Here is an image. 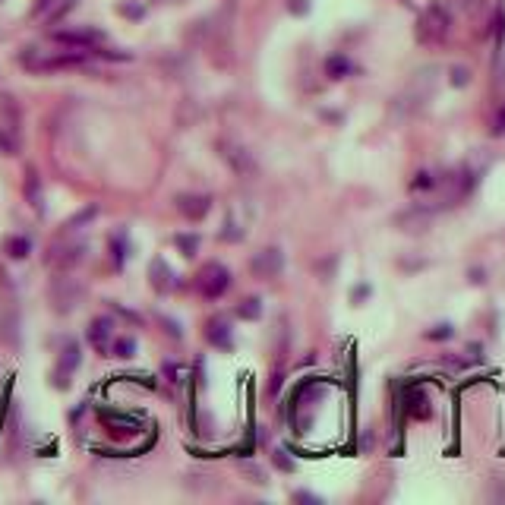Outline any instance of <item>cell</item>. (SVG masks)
Segmentation results:
<instances>
[{"label":"cell","instance_id":"obj_1","mask_svg":"<svg viewBox=\"0 0 505 505\" xmlns=\"http://www.w3.org/2000/svg\"><path fill=\"white\" fill-rule=\"evenodd\" d=\"M433 73H436V69H420V73H417V79L408 86V92L398 95V101H395L398 117H414V114L429 101V95H433V86H436Z\"/></svg>","mask_w":505,"mask_h":505},{"label":"cell","instance_id":"obj_2","mask_svg":"<svg viewBox=\"0 0 505 505\" xmlns=\"http://www.w3.org/2000/svg\"><path fill=\"white\" fill-rule=\"evenodd\" d=\"M448 25H452V19H448L445 6H442V4H429L426 13L420 16L417 35H420V41H442V38L448 35Z\"/></svg>","mask_w":505,"mask_h":505},{"label":"cell","instance_id":"obj_3","mask_svg":"<svg viewBox=\"0 0 505 505\" xmlns=\"http://www.w3.org/2000/svg\"><path fill=\"white\" fill-rule=\"evenodd\" d=\"M218 149H221V158H224V161L234 168V174H240V177H252V174H256V161H252V155L243 149V145L221 142Z\"/></svg>","mask_w":505,"mask_h":505},{"label":"cell","instance_id":"obj_4","mask_svg":"<svg viewBox=\"0 0 505 505\" xmlns=\"http://www.w3.org/2000/svg\"><path fill=\"white\" fill-rule=\"evenodd\" d=\"M250 269H252V275H259V278H278L281 275V269H284L281 250H278V246H269V250L256 252L252 262H250Z\"/></svg>","mask_w":505,"mask_h":505},{"label":"cell","instance_id":"obj_5","mask_svg":"<svg viewBox=\"0 0 505 505\" xmlns=\"http://www.w3.org/2000/svg\"><path fill=\"white\" fill-rule=\"evenodd\" d=\"M82 288L73 281V278L60 275L54 281V288H50V300H54V309H60V313H67V309L76 307V300H79Z\"/></svg>","mask_w":505,"mask_h":505},{"label":"cell","instance_id":"obj_6","mask_svg":"<svg viewBox=\"0 0 505 505\" xmlns=\"http://www.w3.org/2000/svg\"><path fill=\"white\" fill-rule=\"evenodd\" d=\"M227 284H231V275H227L224 265H208L206 271H202V290H206V297H221L227 290Z\"/></svg>","mask_w":505,"mask_h":505},{"label":"cell","instance_id":"obj_7","mask_svg":"<svg viewBox=\"0 0 505 505\" xmlns=\"http://www.w3.org/2000/svg\"><path fill=\"white\" fill-rule=\"evenodd\" d=\"M177 206H180V212L187 215V218L199 221V218H206V215H208L212 199H208V196H199V193H187V196H180V199H177Z\"/></svg>","mask_w":505,"mask_h":505},{"label":"cell","instance_id":"obj_8","mask_svg":"<svg viewBox=\"0 0 505 505\" xmlns=\"http://www.w3.org/2000/svg\"><path fill=\"white\" fill-rule=\"evenodd\" d=\"M54 41L69 44V48H76V50H86V48H92V44H98L101 35L98 32H88V29H82V32H57Z\"/></svg>","mask_w":505,"mask_h":505},{"label":"cell","instance_id":"obj_9","mask_svg":"<svg viewBox=\"0 0 505 505\" xmlns=\"http://www.w3.org/2000/svg\"><path fill=\"white\" fill-rule=\"evenodd\" d=\"M114 335V322L107 319V316H101V319H95L92 325H88V341H92L98 351H107V341H111Z\"/></svg>","mask_w":505,"mask_h":505},{"label":"cell","instance_id":"obj_10","mask_svg":"<svg viewBox=\"0 0 505 505\" xmlns=\"http://www.w3.org/2000/svg\"><path fill=\"white\" fill-rule=\"evenodd\" d=\"M76 363H79V347H76V344H67V351H63V357H60V366H57L60 385H67V379H63V376H69V372L76 370Z\"/></svg>","mask_w":505,"mask_h":505},{"label":"cell","instance_id":"obj_11","mask_svg":"<svg viewBox=\"0 0 505 505\" xmlns=\"http://www.w3.org/2000/svg\"><path fill=\"white\" fill-rule=\"evenodd\" d=\"M206 338L212 341V344H218V347H231V335H227V325H224L221 319H212V322H208Z\"/></svg>","mask_w":505,"mask_h":505},{"label":"cell","instance_id":"obj_12","mask_svg":"<svg viewBox=\"0 0 505 505\" xmlns=\"http://www.w3.org/2000/svg\"><path fill=\"white\" fill-rule=\"evenodd\" d=\"M4 250H6V256H13V259H25L29 256V250H32V243L25 237H6Z\"/></svg>","mask_w":505,"mask_h":505},{"label":"cell","instance_id":"obj_13","mask_svg":"<svg viewBox=\"0 0 505 505\" xmlns=\"http://www.w3.org/2000/svg\"><path fill=\"white\" fill-rule=\"evenodd\" d=\"M152 284H155L158 290H168L170 288V271H168V265L158 259V262H152Z\"/></svg>","mask_w":505,"mask_h":505},{"label":"cell","instance_id":"obj_14","mask_svg":"<svg viewBox=\"0 0 505 505\" xmlns=\"http://www.w3.org/2000/svg\"><path fill=\"white\" fill-rule=\"evenodd\" d=\"M82 256H86V246H82V243H79V246H69L63 256H57V265L67 271V269H73L76 262H82Z\"/></svg>","mask_w":505,"mask_h":505},{"label":"cell","instance_id":"obj_15","mask_svg":"<svg viewBox=\"0 0 505 505\" xmlns=\"http://www.w3.org/2000/svg\"><path fill=\"white\" fill-rule=\"evenodd\" d=\"M237 316L240 319H259V316H262V303H259L256 297H250V300H243L237 307Z\"/></svg>","mask_w":505,"mask_h":505},{"label":"cell","instance_id":"obj_16","mask_svg":"<svg viewBox=\"0 0 505 505\" xmlns=\"http://www.w3.org/2000/svg\"><path fill=\"white\" fill-rule=\"evenodd\" d=\"M240 471H243L246 477H252V483H269V480H265V471L259 464H252V461H243V464H240Z\"/></svg>","mask_w":505,"mask_h":505},{"label":"cell","instance_id":"obj_17","mask_svg":"<svg viewBox=\"0 0 505 505\" xmlns=\"http://www.w3.org/2000/svg\"><path fill=\"white\" fill-rule=\"evenodd\" d=\"M133 351H136V344H133L130 338H120L117 344H114V354H117V357H133Z\"/></svg>","mask_w":505,"mask_h":505},{"label":"cell","instance_id":"obj_18","mask_svg":"<svg viewBox=\"0 0 505 505\" xmlns=\"http://www.w3.org/2000/svg\"><path fill=\"white\" fill-rule=\"evenodd\" d=\"M177 243H180V250L187 252V256H196V246H199V240L196 237H180Z\"/></svg>","mask_w":505,"mask_h":505},{"label":"cell","instance_id":"obj_19","mask_svg":"<svg viewBox=\"0 0 505 505\" xmlns=\"http://www.w3.org/2000/svg\"><path fill=\"white\" fill-rule=\"evenodd\" d=\"M88 218H95V208H86V212H82V215H76V218H73V221H69V224H67V231H73V227L86 224Z\"/></svg>","mask_w":505,"mask_h":505},{"label":"cell","instance_id":"obj_20","mask_svg":"<svg viewBox=\"0 0 505 505\" xmlns=\"http://www.w3.org/2000/svg\"><path fill=\"white\" fill-rule=\"evenodd\" d=\"M467 79H471V73H467L464 67H454L452 69V82H454V86H467Z\"/></svg>","mask_w":505,"mask_h":505},{"label":"cell","instance_id":"obj_21","mask_svg":"<svg viewBox=\"0 0 505 505\" xmlns=\"http://www.w3.org/2000/svg\"><path fill=\"white\" fill-rule=\"evenodd\" d=\"M505 133V107L499 111V117H496V123H492V136H502Z\"/></svg>","mask_w":505,"mask_h":505},{"label":"cell","instance_id":"obj_22","mask_svg":"<svg viewBox=\"0 0 505 505\" xmlns=\"http://www.w3.org/2000/svg\"><path fill=\"white\" fill-rule=\"evenodd\" d=\"M452 335V325H439L436 332H429V338H448Z\"/></svg>","mask_w":505,"mask_h":505},{"label":"cell","instance_id":"obj_23","mask_svg":"<svg viewBox=\"0 0 505 505\" xmlns=\"http://www.w3.org/2000/svg\"><path fill=\"white\" fill-rule=\"evenodd\" d=\"M275 461H278V464H281V467H284V471H294V461H288V458H284V454H278V458H275Z\"/></svg>","mask_w":505,"mask_h":505},{"label":"cell","instance_id":"obj_24","mask_svg":"<svg viewBox=\"0 0 505 505\" xmlns=\"http://www.w3.org/2000/svg\"><path fill=\"white\" fill-rule=\"evenodd\" d=\"M297 499H300V502H319V499L309 496V492H297Z\"/></svg>","mask_w":505,"mask_h":505}]
</instances>
